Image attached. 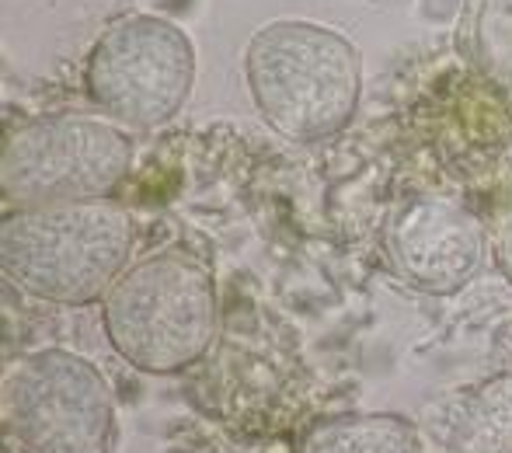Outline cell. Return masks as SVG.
<instances>
[{"instance_id":"9","label":"cell","mask_w":512,"mask_h":453,"mask_svg":"<svg viewBox=\"0 0 512 453\" xmlns=\"http://www.w3.org/2000/svg\"><path fill=\"white\" fill-rule=\"evenodd\" d=\"M297 453H429L422 429L401 415H342L314 426Z\"/></svg>"},{"instance_id":"4","label":"cell","mask_w":512,"mask_h":453,"mask_svg":"<svg viewBox=\"0 0 512 453\" xmlns=\"http://www.w3.org/2000/svg\"><path fill=\"white\" fill-rule=\"evenodd\" d=\"M133 143L115 122L88 115H39L4 140L0 189L7 210L102 203L119 189Z\"/></svg>"},{"instance_id":"6","label":"cell","mask_w":512,"mask_h":453,"mask_svg":"<svg viewBox=\"0 0 512 453\" xmlns=\"http://www.w3.org/2000/svg\"><path fill=\"white\" fill-rule=\"evenodd\" d=\"M196 81L192 39L157 14L115 21L84 67L91 102L126 126H161L185 105Z\"/></svg>"},{"instance_id":"1","label":"cell","mask_w":512,"mask_h":453,"mask_svg":"<svg viewBox=\"0 0 512 453\" xmlns=\"http://www.w3.org/2000/svg\"><path fill=\"white\" fill-rule=\"evenodd\" d=\"M133 244L136 224L119 203L32 206L4 217L0 262L32 297L88 307L119 283Z\"/></svg>"},{"instance_id":"8","label":"cell","mask_w":512,"mask_h":453,"mask_svg":"<svg viewBox=\"0 0 512 453\" xmlns=\"http://www.w3.org/2000/svg\"><path fill=\"white\" fill-rule=\"evenodd\" d=\"M418 429L429 453H512V373L432 401Z\"/></svg>"},{"instance_id":"5","label":"cell","mask_w":512,"mask_h":453,"mask_svg":"<svg viewBox=\"0 0 512 453\" xmlns=\"http://www.w3.org/2000/svg\"><path fill=\"white\" fill-rule=\"evenodd\" d=\"M112 419V387L84 356L39 349L7 370L4 422L21 453H105Z\"/></svg>"},{"instance_id":"2","label":"cell","mask_w":512,"mask_h":453,"mask_svg":"<svg viewBox=\"0 0 512 453\" xmlns=\"http://www.w3.org/2000/svg\"><path fill=\"white\" fill-rule=\"evenodd\" d=\"M244 77L265 122L297 143H317L345 129L363 81L356 46L310 21L258 28L244 56Z\"/></svg>"},{"instance_id":"10","label":"cell","mask_w":512,"mask_h":453,"mask_svg":"<svg viewBox=\"0 0 512 453\" xmlns=\"http://www.w3.org/2000/svg\"><path fill=\"white\" fill-rule=\"evenodd\" d=\"M495 262H499L502 276L512 283V199L502 206L499 220H495Z\"/></svg>"},{"instance_id":"3","label":"cell","mask_w":512,"mask_h":453,"mask_svg":"<svg viewBox=\"0 0 512 453\" xmlns=\"http://www.w3.org/2000/svg\"><path fill=\"white\" fill-rule=\"evenodd\" d=\"M102 325L112 349L136 370L178 373L203 359L216 339V283L192 255H154L108 290Z\"/></svg>"},{"instance_id":"7","label":"cell","mask_w":512,"mask_h":453,"mask_svg":"<svg viewBox=\"0 0 512 453\" xmlns=\"http://www.w3.org/2000/svg\"><path fill=\"white\" fill-rule=\"evenodd\" d=\"M391 251L411 286L446 297L464 290L485 262V227L450 199H418L394 224Z\"/></svg>"}]
</instances>
